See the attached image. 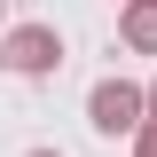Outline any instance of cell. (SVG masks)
<instances>
[{
  "label": "cell",
  "instance_id": "obj_1",
  "mask_svg": "<svg viewBox=\"0 0 157 157\" xmlns=\"http://www.w3.org/2000/svg\"><path fill=\"white\" fill-rule=\"evenodd\" d=\"M141 118H149V102H141V86L134 78H94V94H86V126H94V134H134Z\"/></svg>",
  "mask_w": 157,
  "mask_h": 157
},
{
  "label": "cell",
  "instance_id": "obj_2",
  "mask_svg": "<svg viewBox=\"0 0 157 157\" xmlns=\"http://www.w3.org/2000/svg\"><path fill=\"white\" fill-rule=\"evenodd\" d=\"M63 63V32L55 24H16V32L0 39V71H24V78H47Z\"/></svg>",
  "mask_w": 157,
  "mask_h": 157
},
{
  "label": "cell",
  "instance_id": "obj_3",
  "mask_svg": "<svg viewBox=\"0 0 157 157\" xmlns=\"http://www.w3.org/2000/svg\"><path fill=\"white\" fill-rule=\"evenodd\" d=\"M118 39L134 55H157V0H118Z\"/></svg>",
  "mask_w": 157,
  "mask_h": 157
},
{
  "label": "cell",
  "instance_id": "obj_4",
  "mask_svg": "<svg viewBox=\"0 0 157 157\" xmlns=\"http://www.w3.org/2000/svg\"><path fill=\"white\" fill-rule=\"evenodd\" d=\"M134 157H157V118H141V126H134Z\"/></svg>",
  "mask_w": 157,
  "mask_h": 157
},
{
  "label": "cell",
  "instance_id": "obj_5",
  "mask_svg": "<svg viewBox=\"0 0 157 157\" xmlns=\"http://www.w3.org/2000/svg\"><path fill=\"white\" fill-rule=\"evenodd\" d=\"M141 102H149V118H157V78H149V86H141Z\"/></svg>",
  "mask_w": 157,
  "mask_h": 157
},
{
  "label": "cell",
  "instance_id": "obj_6",
  "mask_svg": "<svg viewBox=\"0 0 157 157\" xmlns=\"http://www.w3.org/2000/svg\"><path fill=\"white\" fill-rule=\"evenodd\" d=\"M32 157H63V149H32Z\"/></svg>",
  "mask_w": 157,
  "mask_h": 157
},
{
  "label": "cell",
  "instance_id": "obj_7",
  "mask_svg": "<svg viewBox=\"0 0 157 157\" xmlns=\"http://www.w3.org/2000/svg\"><path fill=\"white\" fill-rule=\"evenodd\" d=\"M0 16H8V0H0Z\"/></svg>",
  "mask_w": 157,
  "mask_h": 157
}]
</instances>
